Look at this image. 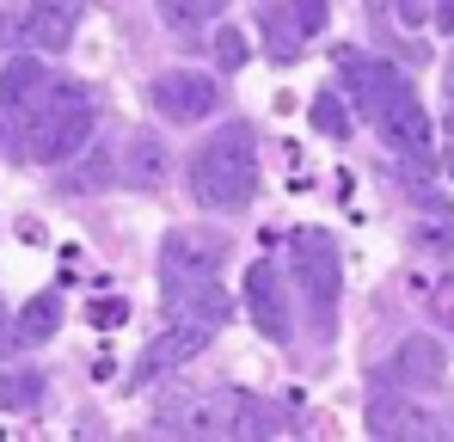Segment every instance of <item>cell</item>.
Wrapping results in <instances>:
<instances>
[{"label": "cell", "mask_w": 454, "mask_h": 442, "mask_svg": "<svg viewBox=\"0 0 454 442\" xmlns=\"http://www.w3.org/2000/svg\"><path fill=\"white\" fill-rule=\"evenodd\" d=\"M43 399V368H0V406L6 412H31Z\"/></svg>", "instance_id": "ac0fdd59"}, {"label": "cell", "mask_w": 454, "mask_h": 442, "mask_svg": "<svg viewBox=\"0 0 454 442\" xmlns=\"http://www.w3.org/2000/svg\"><path fill=\"white\" fill-rule=\"evenodd\" d=\"M387 381H399V387H436L442 381V344L436 338H405L399 357L387 363Z\"/></svg>", "instance_id": "5bb4252c"}, {"label": "cell", "mask_w": 454, "mask_h": 442, "mask_svg": "<svg viewBox=\"0 0 454 442\" xmlns=\"http://www.w3.org/2000/svg\"><path fill=\"white\" fill-rule=\"evenodd\" d=\"M246 313H252V326L270 338V344H289V289H283V271L277 264H252L246 271Z\"/></svg>", "instance_id": "9c48e42d"}, {"label": "cell", "mask_w": 454, "mask_h": 442, "mask_svg": "<svg viewBox=\"0 0 454 442\" xmlns=\"http://www.w3.org/2000/svg\"><path fill=\"white\" fill-rule=\"evenodd\" d=\"M436 25H442V31H454V0H436Z\"/></svg>", "instance_id": "484cf974"}, {"label": "cell", "mask_w": 454, "mask_h": 442, "mask_svg": "<svg viewBox=\"0 0 454 442\" xmlns=\"http://www.w3.org/2000/svg\"><path fill=\"white\" fill-rule=\"evenodd\" d=\"M215 62H222V68H239V62H246V37H239L233 25L215 31Z\"/></svg>", "instance_id": "44dd1931"}, {"label": "cell", "mask_w": 454, "mask_h": 442, "mask_svg": "<svg viewBox=\"0 0 454 442\" xmlns=\"http://www.w3.org/2000/svg\"><path fill=\"white\" fill-rule=\"evenodd\" d=\"M227 264V233H203V227H172L160 240V289L166 283H203Z\"/></svg>", "instance_id": "5b68a950"}, {"label": "cell", "mask_w": 454, "mask_h": 442, "mask_svg": "<svg viewBox=\"0 0 454 442\" xmlns=\"http://www.w3.org/2000/svg\"><path fill=\"white\" fill-rule=\"evenodd\" d=\"M129 185H136V191H160V185H166V147L153 142L148 130L129 136Z\"/></svg>", "instance_id": "e0dca14e"}, {"label": "cell", "mask_w": 454, "mask_h": 442, "mask_svg": "<svg viewBox=\"0 0 454 442\" xmlns=\"http://www.w3.org/2000/svg\"><path fill=\"white\" fill-rule=\"evenodd\" d=\"M148 105L172 123H203L215 105H222V80L203 68H172L148 80Z\"/></svg>", "instance_id": "8992f818"}, {"label": "cell", "mask_w": 454, "mask_h": 442, "mask_svg": "<svg viewBox=\"0 0 454 442\" xmlns=\"http://www.w3.org/2000/svg\"><path fill=\"white\" fill-rule=\"evenodd\" d=\"M252 191H258V136H252V123L209 130L203 147L191 154V197L203 209L227 216V209H246Z\"/></svg>", "instance_id": "6da1fadb"}, {"label": "cell", "mask_w": 454, "mask_h": 442, "mask_svg": "<svg viewBox=\"0 0 454 442\" xmlns=\"http://www.w3.org/2000/svg\"><path fill=\"white\" fill-rule=\"evenodd\" d=\"M12 344H19V338H12V313H6V301H0V357H6Z\"/></svg>", "instance_id": "d4e9b609"}, {"label": "cell", "mask_w": 454, "mask_h": 442, "mask_svg": "<svg viewBox=\"0 0 454 442\" xmlns=\"http://www.w3.org/2000/svg\"><path fill=\"white\" fill-rule=\"evenodd\" d=\"M129 320V301H92V326H123Z\"/></svg>", "instance_id": "7402d4cb"}, {"label": "cell", "mask_w": 454, "mask_h": 442, "mask_svg": "<svg viewBox=\"0 0 454 442\" xmlns=\"http://www.w3.org/2000/svg\"><path fill=\"white\" fill-rule=\"evenodd\" d=\"M86 12V0H31V12L19 19V37L37 50V56H62L74 43V25Z\"/></svg>", "instance_id": "8fae6325"}, {"label": "cell", "mask_w": 454, "mask_h": 442, "mask_svg": "<svg viewBox=\"0 0 454 442\" xmlns=\"http://www.w3.org/2000/svg\"><path fill=\"white\" fill-rule=\"evenodd\" d=\"M56 326H62V295L56 289L31 295V301L12 313V338H19V344H43V338H56Z\"/></svg>", "instance_id": "2e32d148"}, {"label": "cell", "mask_w": 454, "mask_h": 442, "mask_svg": "<svg viewBox=\"0 0 454 442\" xmlns=\"http://www.w3.org/2000/svg\"><path fill=\"white\" fill-rule=\"evenodd\" d=\"M56 86H62V74L50 68V62H37V56H6V62H0V111L19 123V117H31Z\"/></svg>", "instance_id": "ba28073f"}, {"label": "cell", "mask_w": 454, "mask_h": 442, "mask_svg": "<svg viewBox=\"0 0 454 442\" xmlns=\"http://www.w3.org/2000/svg\"><path fill=\"white\" fill-rule=\"evenodd\" d=\"M203 344H209V332H197V326H172V320H166V332H160V338H153L148 351H142L136 387H148L153 375H172L178 363H191V357H197Z\"/></svg>", "instance_id": "4fadbf2b"}, {"label": "cell", "mask_w": 454, "mask_h": 442, "mask_svg": "<svg viewBox=\"0 0 454 442\" xmlns=\"http://www.w3.org/2000/svg\"><path fill=\"white\" fill-rule=\"evenodd\" d=\"M369 123H375L380 136H387V147H399L405 160H430V136H436V130H430V117H424V105H418L411 80H405V86L380 105Z\"/></svg>", "instance_id": "52a82bcc"}, {"label": "cell", "mask_w": 454, "mask_h": 442, "mask_svg": "<svg viewBox=\"0 0 454 442\" xmlns=\"http://www.w3.org/2000/svg\"><path fill=\"white\" fill-rule=\"evenodd\" d=\"M338 68H344V92L356 99V111H363V123L375 117L380 105L405 86V74L393 68V62H375V56H356V50H344L338 56Z\"/></svg>", "instance_id": "7c38bea8"}, {"label": "cell", "mask_w": 454, "mask_h": 442, "mask_svg": "<svg viewBox=\"0 0 454 442\" xmlns=\"http://www.w3.org/2000/svg\"><path fill=\"white\" fill-rule=\"evenodd\" d=\"M12 43H19V19H12V12H0V56H6Z\"/></svg>", "instance_id": "603a6c76"}, {"label": "cell", "mask_w": 454, "mask_h": 442, "mask_svg": "<svg viewBox=\"0 0 454 442\" xmlns=\"http://www.w3.org/2000/svg\"><path fill=\"white\" fill-rule=\"evenodd\" d=\"M313 123H319L325 136H350V111H344V99H338V92H319V99H313Z\"/></svg>", "instance_id": "ffe728a7"}, {"label": "cell", "mask_w": 454, "mask_h": 442, "mask_svg": "<svg viewBox=\"0 0 454 442\" xmlns=\"http://www.w3.org/2000/svg\"><path fill=\"white\" fill-rule=\"evenodd\" d=\"M369 437H442V424H430V412H418L405 399H375L369 406Z\"/></svg>", "instance_id": "9a60e30c"}, {"label": "cell", "mask_w": 454, "mask_h": 442, "mask_svg": "<svg viewBox=\"0 0 454 442\" xmlns=\"http://www.w3.org/2000/svg\"><path fill=\"white\" fill-rule=\"evenodd\" d=\"M160 12H166V25H178V31H191V25H209V19H222L227 0H153Z\"/></svg>", "instance_id": "d6986e66"}, {"label": "cell", "mask_w": 454, "mask_h": 442, "mask_svg": "<svg viewBox=\"0 0 454 442\" xmlns=\"http://www.w3.org/2000/svg\"><path fill=\"white\" fill-rule=\"evenodd\" d=\"M160 295H166V320H172V326H197V332H209V338L222 332L227 313H233L215 277H203V283H166Z\"/></svg>", "instance_id": "30bf717a"}, {"label": "cell", "mask_w": 454, "mask_h": 442, "mask_svg": "<svg viewBox=\"0 0 454 442\" xmlns=\"http://www.w3.org/2000/svg\"><path fill=\"white\" fill-rule=\"evenodd\" d=\"M449 172H454V154H449Z\"/></svg>", "instance_id": "4316f807"}, {"label": "cell", "mask_w": 454, "mask_h": 442, "mask_svg": "<svg viewBox=\"0 0 454 442\" xmlns=\"http://www.w3.org/2000/svg\"><path fill=\"white\" fill-rule=\"evenodd\" d=\"M277 412L264 406V399H252V393H239V387H222V393H203L197 399V412H191V430L197 437H270V430H283V424H270Z\"/></svg>", "instance_id": "277c9868"}, {"label": "cell", "mask_w": 454, "mask_h": 442, "mask_svg": "<svg viewBox=\"0 0 454 442\" xmlns=\"http://www.w3.org/2000/svg\"><path fill=\"white\" fill-rule=\"evenodd\" d=\"M289 258H295V283H301L307 307H313L319 338H332V313H338V289H344V264H338L332 233L295 227V233H289Z\"/></svg>", "instance_id": "3957f363"}, {"label": "cell", "mask_w": 454, "mask_h": 442, "mask_svg": "<svg viewBox=\"0 0 454 442\" xmlns=\"http://www.w3.org/2000/svg\"><path fill=\"white\" fill-rule=\"evenodd\" d=\"M92 92L74 86V80H62L31 117H19V154H31V160H43V166H68L80 147L92 142Z\"/></svg>", "instance_id": "7a4b0ae2"}, {"label": "cell", "mask_w": 454, "mask_h": 442, "mask_svg": "<svg viewBox=\"0 0 454 442\" xmlns=\"http://www.w3.org/2000/svg\"><path fill=\"white\" fill-rule=\"evenodd\" d=\"M393 6H399L405 25H424V0H393Z\"/></svg>", "instance_id": "cb8c5ba5"}]
</instances>
